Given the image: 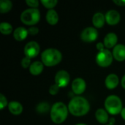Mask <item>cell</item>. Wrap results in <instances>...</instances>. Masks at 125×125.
<instances>
[{"label":"cell","mask_w":125,"mask_h":125,"mask_svg":"<svg viewBox=\"0 0 125 125\" xmlns=\"http://www.w3.org/2000/svg\"><path fill=\"white\" fill-rule=\"evenodd\" d=\"M62 53L56 48H48L41 54L42 62L47 67L56 66L62 61Z\"/></svg>","instance_id":"cell-3"},{"label":"cell","mask_w":125,"mask_h":125,"mask_svg":"<svg viewBox=\"0 0 125 125\" xmlns=\"http://www.w3.org/2000/svg\"><path fill=\"white\" fill-rule=\"evenodd\" d=\"M59 89H60V87L55 83V84L51 86V87L49 89V93L51 95H56V94H58V92L59 91Z\"/></svg>","instance_id":"cell-27"},{"label":"cell","mask_w":125,"mask_h":125,"mask_svg":"<svg viewBox=\"0 0 125 125\" xmlns=\"http://www.w3.org/2000/svg\"><path fill=\"white\" fill-rule=\"evenodd\" d=\"M117 42H118L117 35L114 32H110L105 37L103 44L105 48L110 49V48H114L117 45Z\"/></svg>","instance_id":"cell-13"},{"label":"cell","mask_w":125,"mask_h":125,"mask_svg":"<svg viewBox=\"0 0 125 125\" xmlns=\"http://www.w3.org/2000/svg\"><path fill=\"white\" fill-rule=\"evenodd\" d=\"M113 56L118 62H123L125 60V45L122 44L116 45L113 49Z\"/></svg>","instance_id":"cell-12"},{"label":"cell","mask_w":125,"mask_h":125,"mask_svg":"<svg viewBox=\"0 0 125 125\" xmlns=\"http://www.w3.org/2000/svg\"><path fill=\"white\" fill-rule=\"evenodd\" d=\"M31 59H29V58H28V57H24V58H23L22 59V60H21V66H22V67H23V68H28V67H29L30 66H31Z\"/></svg>","instance_id":"cell-26"},{"label":"cell","mask_w":125,"mask_h":125,"mask_svg":"<svg viewBox=\"0 0 125 125\" xmlns=\"http://www.w3.org/2000/svg\"><path fill=\"white\" fill-rule=\"evenodd\" d=\"M28 32H29V34L34 36L39 33V29L36 26H31L28 29Z\"/></svg>","instance_id":"cell-29"},{"label":"cell","mask_w":125,"mask_h":125,"mask_svg":"<svg viewBox=\"0 0 125 125\" xmlns=\"http://www.w3.org/2000/svg\"><path fill=\"white\" fill-rule=\"evenodd\" d=\"M97 49L99 51H103V49H105V45L103 42H98L97 44Z\"/></svg>","instance_id":"cell-31"},{"label":"cell","mask_w":125,"mask_h":125,"mask_svg":"<svg viewBox=\"0 0 125 125\" xmlns=\"http://www.w3.org/2000/svg\"><path fill=\"white\" fill-rule=\"evenodd\" d=\"M121 116H122V119L125 120V108H123V109L121 112Z\"/></svg>","instance_id":"cell-33"},{"label":"cell","mask_w":125,"mask_h":125,"mask_svg":"<svg viewBox=\"0 0 125 125\" xmlns=\"http://www.w3.org/2000/svg\"><path fill=\"white\" fill-rule=\"evenodd\" d=\"M8 109L12 114L19 115L23 111V106L17 101H12L8 103Z\"/></svg>","instance_id":"cell-18"},{"label":"cell","mask_w":125,"mask_h":125,"mask_svg":"<svg viewBox=\"0 0 125 125\" xmlns=\"http://www.w3.org/2000/svg\"><path fill=\"white\" fill-rule=\"evenodd\" d=\"M68 106L62 102L56 103L51 108L50 116L53 122L55 124L63 123L68 116Z\"/></svg>","instance_id":"cell-2"},{"label":"cell","mask_w":125,"mask_h":125,"mask_svg":"<svg viewBox=\"0 0 125 125\" xmlns=\"http://www.w3.org/2000/svg\"><path fill=\"white\" fill-rule=\"evenodd\" d=\"M70 81V75L66 70H60L55 75V83L60 88L66 87Z\"/></svg>","instance_id":"cell-9"},{"label":"cell","mask_w":125,"mask_h":125,"mask_svg":"<svg viewBox=\"0 0 125 125\" xmlns=\"http://www.w3.org/2000/svg\"><path fill=\"white\" fill-rule=\"evenodd\" d=\"M86 88V83L85 81L81 78H75L72 83V90L74 94L80 95L83 93Z\"/></svg>","instance_id":"cell-10"},{"label":"cell","mask_w":125,"mask_h":125,"mask_svg":"<svg viewBox=\"0 0 125 125\" xmlns=\"http://www.w3.org/2000/svg\"><path fill=\"white\" fill-rule=\"evenodd\" d=\"M98 37V31L94 27H87L81 34V38L86 42H92Z\"/></svg>","instance_id":"cell-8"},{"label":"cell","mask_w":125,"mask_h":125,"mask_svg":"<svg viewBox=\"0 0 125 125\" xmlns=\"http://www.w3.org/2000/svg\"><path fill=\"white\" fill-rule=\"evenodd\" d=\"M105 22V16L102 12H96L92 18V23L94 28H101Z\"/></svg>","instance_id":"cell-16"},{"label":"cell","mask_w":125,"mask_h":125,"mask_svg":"<svg viewBox=\"0 0 125 125\" xmlns=\"http://www.w3.org/2000/svg\"><path fill=\"white\" fill-rule=\"evenodd\" d=\"M121 84H122V86L125 89V75L123 76V78H122V81H121Z\"/></svg>","instance_id":"cell-32"},{"label":"cell","mask_w":125,"mask_h":125,"mask_svg":"<svg viewBox=\"0 0 125 125\" xmlns=\"http://www.w3.org/2000/svg\"><path fill=\"white\" fill-rule=\"evenodd\" d=\"M105 108L108 113L111 115H117L121 114L123 105L121 99L116 95L108 96L105 101Z\"/></svg>","instance_id":"cell-4"},{"label":"cell","mask_w":125,"mask_h":125,"mask_svg":"<svg viewBox=\"0 0 125 125\" xmlns=\"http://www.w3.org/2000/svg\"><path fill=\"white\" fill-rule=\"evenodd\" d=\"M68 110L69 112L75 116H85L90 110L89 103L83 97H75L70 101L68 104Z\"/></svg>","instance_id":"cell-1"},{"label":"cell","mask_w":125,"mask_h":125,"mask_svg":"<svg viewBox=\"0 0 125 125\" xmlns=\"http://www.w3.org/2000/svg\"><path fill=\"white\" fill-rule=\"evenodd\" d=\"M44 64L40 62H34L29 67V72L33 75H39L43 70Z\"/></svg>","instance_id":"cell-20"},{"label":"cell","mask_w":125,"mask_h":125,"mask_svg":"<svg viewBox=\"0 0 125 125\" xmlns=\"http://www.w3.org/2000/svg\"><path fill=\"white\" fill-rule=\"evenodd\" d=\"M29 34L28 30L24 27H18L13 31V37L17 41H23Z\"/></svg>","instance_id":"cell-15"},{"label":"cell","mask_w":125,"mask_h":125,"mask_svg":"<svg viewBox=\"0 0 125 125\" xmlns=\"http://www.w3.org/2000/svg\"><path fill=\"white\" fill-rule=\"evenodd\" d=\"M119 77L116 74H114V73L108 75L106 77L105 81V86L108 89H114L119 85Z\"/></svg>","instance_id":"cell-14"},{"label":"cell","mask_w":125,"mask_h":125,"mask_svg":"<svg viewBox=\"0 0 125 125\" xmlns=\"http://www.w3.org/2000/svg\"><path fill=\"white\" fill-rule=\"evenodd\" d=\"M26 3L31 8H37L40 4V2L37 0H26Z\"/></svg>","instance_id":"cell-28"},{"label":"cell","mask_w":125,"mask_h":125,"mask_svg":"<svg viewBox=\"0 0 125 125\" xmlns=\"http://www.w3.org/2000/svg\"><path fill=\"white\" fill-rule=\"evenodd\" d=\"M114 2L118 6H125V0H114Z\"/></svg>","instance_id":"cell-30"},{"label":"cell","mask_w":125,"mask_h":125,"mask_svg":"<svg viewBox=\"0 0 125 125\" xmlns=\"http://www.w3.org/2000/svg\"><path fill=\"white\" fill-rule=\"evenodd\" d=\"M110 125V124H108V125Z\"/></svg>","instance_id":"cell-35"},{"label":"cell","mask_w":125,"mask_h":125,"mask_svg":"<svg viewBox=\"0 0 125 125\" xmlns=\"http://www.w3.org/2000/svg\"><path fill=\"white\" fill-rule=\"evenodd\" d=\"M7 105L8 106L6 97L3 94H0V110H3Z\"/></svg>","instance_id":"cell-25"},{"label":"cell","mask_w":125,"mask_h":125,"mask_svg":"<svg viewBox=\"0 0 125 125\" xmlns=\"http://www.w3.org/2000/svg\"><path fill=\"white\" fill-rule=\"evenodd\" d=\"M12 8V3L10 0L0 1V12L1 13H7Z\"/></svg>","instance_id":"cell-21"},{"label":"cell","mask_w":125,"mask_h":125,"mask_svg":"<svg viewBox=\"0 0 125 125\" xmlns=\"http://www.w3.org/2000/svg\"><path fill=\"white\" fill-rule=\"evenodd\" d=\"M105 21L108 25L115 26L118 24L120 21V14L118 11L115 10H108L105 14Z\"/></svg>","instance_id":"cell-11"},{"label":"cell","mask_w":125,"mask_h":125,"mask_svg":"<svg viewBox=\"0 0 125 125\" xmlns=\"http://www.w3.org/2000/svg\"><path fill=\"white\" fill-rule=\"evenodd\" d=\"M95 117L97 122L103 125L107 124L108 122L109 121V116L108 112L106 111V110H104L103 108H100L97 110L95 113Z\"/></svg>","instance_id":"cell-17"},{"label":"cell","mask_w":125,"mask_h":125,"mask_svg":"<svg viewBox=\"0 0 125 125\" xmlns=\"http://www.w3.org/2000/svg\"><path fill=\"white\" fill-rule=\"evenodd\" d=\"M113 59V53L109 51V49L105 48L97 53L96 56V62L100 67H107L112 64Z\"/></svg>","instance_id":"cell-6"},{"label":"cell","mask_w":125,"mask_h":125,"mask_svg":"<svg viewBox=\"0 0 125 125\" xmlns=\"http://www.w3.org/2000/svg\"><path fill=\"white\" fill-rule=\"evenodd\" d=\"M40 51V45L35 42V41H31L29 42L24 47V54L26 57H28L29 59H32L36 57Z\"/></svg>","instance_id":"cell-7"},{"label":"cell","mask_w":125,"mask_h":125,"mask_svg":"<svg viewBox=\"0 0 125 125\" xmlns=\"http://www.w3.org/2000/svg\"><path fill=\"white\" fill-rule=\"evenodd\" d=\"M46 21L52 26L56 25L59 21V15L55 10H49L46 13Z\"/></svg>","instance_id":"cell-19"},{"label":"cell","mask_w":125,"mask_h":125,"mask_svg":"<svg viewBox=\"0 0 125 125\" xmlns=\"http://www.w3.org/2000/svg\"><path fill=\"white\" fill-rule=\"evenodd\" d=\"M12 31V26L7 22H2L0 23V32L2 34L8 35Z\"/></svg>","instance_id":"cell-22"},{"label":"cell","mask_w":125,"mask_h":125,"mask_svg":"<svg viewBox=\"0 0 125 125\" xmlns=\"http://www.w3.org/2000/svg\"><path fill=\"white\" fill-rule=\"evenodd\" d=\"M40 20V12L37 8H29L22 12L21 21L25 25L34 26Z\"/></svg>","instance_id":"cell-5"},{"label":"cell","mask_w":125,"mask_h":125,"mask_svg":"<svg viewBox=\"0 0 125 125\" xmlns=\"http://www.w3.org/2000/svg\"><path fill=\"white\" fill-rule=\"evenodd\" d=\"M85 125V124H82V123H81V124H77V125Z\"/></svg>","instance_id":"cell-34"},{"label":"cell","mask_w":125,"mask_h":125,"mask_svg":"<svg viewBox=\"0 0 125 125\" xmlns=\"http://www.w3.org/2000/svg\"><path fill=\"white\" fill-rule=\"evenodd\" d=\"M36 111L37 113L39 114H46L48 113L49 111H51V108H50V105L48 103H41L40 104H38L36 107Z\"/></svg>","instance_id":"cell-23"},{"label":"cell","mask_w":125,"mask_h":125,"mask_svg":"<svg viewBox=\"0 0 125 125\" xmlns=\"http://www.w3.org/2000/svg\"><path fill=\"white\" fill-rule=\"evenodd\" d=\"M41 3L45 8H48L49 10H53V8L56 7V5L58 4V1L57 0H42Z\"/></svg>","instance_id":"cell-24"}]
</instances>
